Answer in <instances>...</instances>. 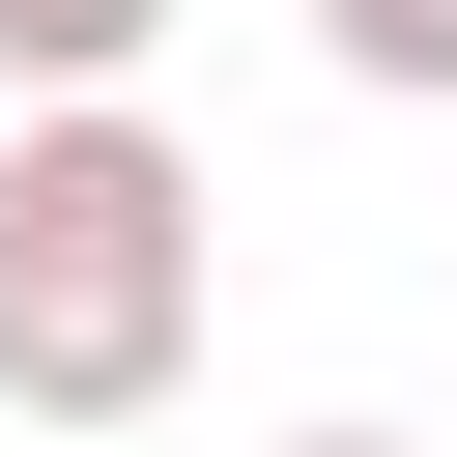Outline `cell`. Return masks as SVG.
Masks as SVG:
<instances>
[{
    "mask_svg": "<svg viewBox=\"0 0 457 457\" xmlns=\"http://www.w3.org/2000/svg\"><path fill=\"white\" fill-rule=\"evenodd\" d=\"M286 457H428V428H286Z\"/></svg>",
    "mask_w": 457,
    "mask_h": 457,
    "instance_id": "277c9868",
    "label": "cell"
},
{
    "mask_svg": "<svg viewBox=\"0 0 457 457\" xmlns=\"http://www.w3.org/2000/svg\"><path fill=\"white\" fill-rule=\"evenodd\" d=\"M200 143L143 86H29L0 114V428H171L200 371Z\"/></svg>",
    "mask_w": 457,
    "mask_h": 457,
    "instance_id": "6da1fadb",
    "label": "cell"
},
{
    "mask_svg": "<svg viewBox=\"0 0 457 457\" xmlns=\"http://www.w3.org/2000/svg\"><path fill=\"white\" fill-rule=\"evenodd\" d=\"M171 0H0V86H143Z\"/></svg>",
    "mask_w": 457,
    "mask_h": 457,
    "instance_id": "7a4b0ae2",
    "label": "cell"
},
{
    "mask_svg": "<svg viewBox=\"0 0 457 457\" xmlns=\"http://www.w3.org/2000/svg\"><path fill=\"white\" fill-rule=\"evenodd\" d=\"M314 57H343L371 114H457V0H314Z\"/></svg>",
    "mask_w": 457,
    "mask_h": 457,
    "instance_id": "3957f363",
    "label": "cell"
}]
</instances>
